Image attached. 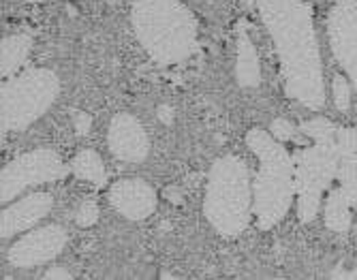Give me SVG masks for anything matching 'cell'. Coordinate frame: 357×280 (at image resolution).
I'll use <instances>...</instances> for the list:
<instances>
[{
	"mask_svg": "<svg viewBox=\"0 0 357 280\" xmlns=\"http://www.w3.org/2000/svg\"><path fill=\"white\" fill-rule=\"evenodd\" d=\"M67 240L69 235L60 225L32 227L28 233L22 235V240L11 244L7 259L15 267H37L56 259L64 251Z\"/></svg>",
	"mask_w": 357,
	"mask_h": 280,
	"instance_id": "ba28073f",
	"label": "cell"
},
{
	"mask_svg": "<svg viewBox=\"0 0 357 280\" xmlns=\"http://www.w3.org/2000/svg\"><path fill=\"white\" fill-rule=\"evenodd\" d=\"M257 7L278 49L287 97L321 109L326 86L310 5L306 0H257Z\"/></svg>",
	"mask_w": 357,
	"mask_h": 280,
	"instance_id": "6da1fadb",
	"label": "cell"
},
{
	"mask_svg": "<svg viewBox=\"0 0 357 280\" xmlns=\"http://www.w3.org/2000/svg\"><path fill=\"white\" fill-rule=\"evenodd\" d=\"M338 148L336 143H317L296 157V193L298 216L302 223H310L321 201V193L328 189L338 171Z\"/></svg>",
	"mask_w": 357,
	"mask_h": 280,
	"instance_id": "8992f818",
	"label": "cell"
},
{
	"mask_svg": "<svg viewBox=\"0 0 357 280\" xmlns=\"http://www.w3.org/2000/svg\"><path fill=\"white\" fill-rule=\"evenodd\" d=\"M0 47H3V60H0L3 77H13L30 54L32 39L28 35H9L3 39V45Z\"/></svg>",
	"mask_w": 357,
	"mask_h": 280,
	"instance_id": "5bb4252c",
	"label": "cell"
},
{
	"mask_svg": "<svg viewBox=\"0 0 357 280\" xmlns=\"http://www.w3.org/2000/svg\"><path fill=\"white\" fill-rule=\"evenodd\" d=\"M204 212L216 233L225 238L246 231L252 216V184L246 163L236 154H227L212 165Z\"/></svg>",
	"mask_w": 357,
	"mask_h": 280,
	"instance_id": "277c9868",
	"label": "cell"
},
{
	"mask_svg": "<svg viewBox=\"0 0 357 280\" xmlns=\"http://www.w3.org/2000/svg\"><path fill=\"white\" fill-rule=\"evenodd\" d=\"M340 191L349 197L351 205H357V167L349 165L342 169V186Z\"/></svg>",
	"mask_w": 357,
	"mask_h": 280,
	"instance_id": "ac0fdd59",
	"label": "cell"
},
{
	"mask_svg": "<svg viewBox=\"0 0 357 280\" xmlns=\"http://www.w3.org/2000/svg\"><path fill=\"white\" fill-rule=\"evenodd\" d=\"M73 116L77 118V120H73V124H75V131H77L79 135L88 133V131H90V124H92V122H90V118H88L86 114H79V111H75Z\"/></svg>",
	"mask_w": 357,
	"mask_h": 280,
	"instance_id": "44dd1931",
	"label": "cell"
},
{
	"mask_svg": "<svg viewBox=\"0 0 357 280\" xmlns=\"http://www.w3.org/2000/svg\"><path fill=\"white\" fill-rule=\"evenodd\" d=\"M326 221H328V227L338 233H344L351 227V201L340 189L332 191L328 197Z\"/></svg>",
	"mask_w": 357,
	"mask_h": 280,
	"instance_id": "2e32d148",
	"label": "cell"
},
{
	"mask_svg": "<svg viewBox=\"0 0 357 280\" xmlns=\"http://www.w3.org/2000/svg\"><path fill=\"white\" fill-rule=\"evenodd\" d=\"M45 280H54V278H62V280H71L73 276L69 274V270H64V267H52L47 270V274H43Z\"/></svg>",
	"mask_w": 357,
	"mask_h": 280,
	"instance_id": "7402d4cb",
	"label": "cell"
},
{
	"mask_svg": "<svg viewBox=\"0 0 357 280\" xmlns=\"http://www.w3.org/2000/svg\"><path fill=\"white\" fill-rule=\"evenodd\" d=\"M107 146L114 157L124 163H142L150 152L148 135L131 114L114 116L107 129Z\"/></svg>",
	"mask_w": 357,
	"mask_h": 280,
	"instance_id": "30bf717a",
	"label": "cell"
},
{
	"mask_svg": "<svg viewBox=\"0 0 357 280\" xmlns=\"http://www.w3.org/2000/svg\"><path fill=\"white\" fill-rule=\"evenodd\" d=\"M54 205V197L45 191L39 193H30L26 197H22L15 203H9L3 210V216H0V238L3 240H11L17 233L30 231L32 227H37L45 216L52 212Z\"/></svg>",
	"mask_w": 357,
	"mask_h": 280,
	"instance_id": "7c38bea8",
	"label": "cell"
},
{
	"mask_svg": "<svg viewBox=\"0 0 357 280\" xmlns=\"http://www.w3.org/2000/svg\"><path fill=\"white\" fill-rule=\"evenodd\" d=\"M60 79L50 69H26L3 84V137L28 129L56 101Z\"/></svg>",
	"mask_w": 357,
	"mask_h": 280,
	"instance_id": "5b68a950",
	"label": "cell"
},
{
	"mask_svg": "<svg viewBox=\"0 0 357 280\" xmlns=\"http://www.w3.org/2000/svg\"><path fill=\"white\" fill-rule=\"evenodd\" d=\"M347 276H349V278H357V265H355V270H353L351 274H347Z\"/></svg>",
	"mask_w": 357,
	"mask_h": 280,
	"instance_id": "cb8c5ba5",
	"label": "cell"
},
{
	"mask_svg": "<svg viewBox=\"0 0 357 280\" xmlns=\"http://www.w3.org/2000/svg\"><path fill=\"white\" fill-rule=\"evenodd\" d=\"M248 148L259 159V173L252 184V214L259 229H272L289 212L296 197V159L280 141L261 129L246 135Z\"/></svg>",
	"mask_w": 357,
	"mask_h": 280,
	"instance_id": "3957f363",
	"label": "cell"
},
{
	"mask_svg": "<svg viewBox=\"0 0 357 280\" xmlns=\"http://www.w3.org/2000/svg\"><path fill=\"white\" fill-rule=\"evenodd\" d=\"M272 135H274L278 141L294 139V135H296V127H294V124H291L289 120L278 118V120H274V122H272Z\"/></svg>",
	"mask_w": 357,
	"mask_h": 280,
	"instance_id": "ffe728a7",
	"label": "cell"
},
{
	"mask_svg": "<svg viewBox=\"0 0 357 280\" xmlns=\"http://www.w3.org/2000/svg\"><path fill=\"white\" fill-rule=\"evenodd\" d=\"M71 171L86 182H92L94 186H103L107 182L105 165L94 150H82L75 154V159L71 161Z\"/></svg>",
	"mask_w": 357,
	"mask_h": 280,
	"instance_id": "9a60e30c",
	"label": "cell"
},
{
	"mask_svg": "<svg viewBox=\"0 0 357 280\" xmlns=\"http://www.w3.org/2000/svg\"><path fill=\"white\" fill-rule=\"evenodd\" d=\"M330 45L357 92V0H338L328 17Z\"/></svg>",
	"mask_w": 357,
	"mask_h": 280,
	"instance_id": "9c48e42d",
	"label": "cell"
},
{
	"mask_svg": "<svg viewBox=\"0 0 357 280\" xmlns=\"http://www.w3.org/2000/svg\"><path fill=\"white\" fill-rule=\"evenodd\" d=\"M131 22L158 65H178L197 52V20L180 0H135Z\"/></svg>",
	"mask_w": 357,
	"mask_h": 280,
	"instance_id": "7a4b0ae2",
	"label": "cell"
},
{
	"mask_svg": "<svg viewBox=\"0 0 357 280\" xmlns=\"http://www.w3.org/2000/svg\"><path fill=\"white\" fill-rule=\"evenodd\" d=\"M158 118L163 120L165 124H169V122L174 120V109H172L169 105H160V107H158Z\"/></svg>",
	"mask_w": 357,
	"mask_h": 280,
	"instance_id": "603a6c76",
	"label": "cell"
},
{
	"mask_svg": "<svg viewBox=\"0 0 357 280\" xmlns=\"http://www.w3.org/2000/svg\"><path fill=\"white\" fill-rule=\"evenodd\" d=\"M236 77L242 88H255L261 84V62H259L257 49L246 33H240L238 37Z\"/></svg>",
	"mask_w": 357,
	"mask_h": 280,
	"instance_id": "4fadbf2b",
	"label": "cell"
},
{
	"mask_svg": "<svg viewBox=\"0 0 357 280\" xmlns=\"http://www.w3.org/2000/svg\"><path fill=\"white\" fill-rule=\"evenodd\" d=\"M71 167L62 163V159L52 150H32L22 157H15L3 167L0 178V201L11 203L30 186H39L56 182L69 173Z\"/></svg>",
	"mask_w": 357,
	"mask_h": 280,
	"instance_id": "52a82bcc",
	"label": "cell"
},
{
	"mask_svg": "<svg viewBox=\"0 0 357 280\" xmlns=\"http://www.w3.org/2000/svg\"><path fill=\"white\" fill-rule=\"evenodd\" d=\"M109 203L126 221H146L156 210L154 189L139 178H122L109 186Z\"/></svg>",
	"mask_w": 357,
	"mask_h": 280,
	"instance_id": "8fae6325",
	"label": "cell"
},
{
	"mask_svg": "<svg viewBox=\"0 0 357 280\" xmlns=\"http://www.w3.org/2000/svg\"><path fill=\"white\" fill-rule=\"evenodd\" d=\"M96 221H99V205L94 201H84L75 214V223L79 227H92Z\"/></svg>",
	"mask_w": 357,
	"mask_h": 280,
	"instance_id": "d6986e66",
	"label": "cell"
},
{
	"mask_svg": "<svg viewBox=\"0 0 357 280\" xmlns=\"http://www.w3.org/2000/svg\"><path fill=\"white\" fill-rule=\"evenodd\" d=\"M332 95H334V105L338 111L351 109V81L344 75H334Z\"/></svg>",
	"mask_w": 357,
	"mask_h": 280,
	"instance_id": "e0dca14e",
	"label": "cell"
}]
</instances>
